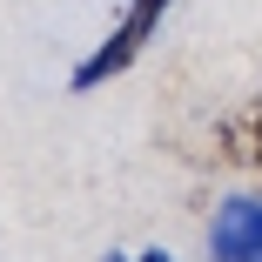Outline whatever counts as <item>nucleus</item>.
Here are the masks:
<instances>
[{
    "label": "nucleus",
    "instance_id": "nucleus-1",
    "mask_svg": "<svg viewBox=\"0 0 262 262\" xmlns=\"http://www.w3.org/2000/svg\"><path fill=\"white\" fill-rule=\"evenodd\" d=\"M168 7H175V0H128V7H121V20L108 27V34H101L94 40V54L68 74V88L74 94H94L101 81H115V74H128L141 54H148V40L155 34H162V20H168Z\"/></svg>",
    "mask_w": 262,
    "mask_h": 262
},
{
    "label": "nucleus",
    "instance_id": "nucleus-2",
    "mask_svg": "<svg viewBox=\"0 0 262 262\" xmlns=\"http://www.w3.org/2000/svg\"><path fill=\"white\" fill-rule=\"evenodd\" d=\"M208 262H262V202L229 195L208 222Z\"/></svg>",
    "mask_w": 262,
    "mask_h": 262
},
{
    "label": "nucleus",
    "instance_id": "nucleus-3",
    "mask_svg": "<svg viewBox=\"0 0 262 262\" xmlns=\"http://www.w3.org/2000/svg\"><path fill=\"white\" fill-rule=\"evenodd\" d=\"M222 141H229V162H249V168L262 175V101L242 108V115L222 128Z\"/></svg>",
    "mask_w": 262,
    "mask_h": 262
},
{
    "label": "nucleus",
    "instance_id": "nucleus-4",
    "mask_svg": "<svg viewBox=\"0 0 262 262\" xmlns=\"http://www.w3.org/2000/svg\"><path fill=\"white\" fill-rule=\"evenodd\" d=\"M141 262H168V249H141Z\"/></svg>",
    "mask_w": 262,
    "mask_h": 262
},
{
    "label": "nucleus",
    "instance_id": "nucleus-5",
    "mask_svg": "<svg viewBox=\"0 0 262 262\" xmlns=\"http://www.w3.org/2000/svg\"><path fill=\"white\" fill-rule=\"evenodd\" d=\"M108 262H141V255H108Z\"/></svg>",
    "mask_w": 262,
    "mask_h": 262
}]
</instances>
